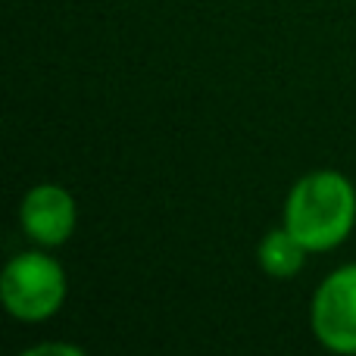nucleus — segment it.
Segmentation results:
<instances>
[{"label":"nucleus","instance_id":"obj_1","mask_svg":"<svg viewBox=\"0 0 356 356\" xmlns=\"http://www.w3.org/2000/svg\"><path fill=\"white\" fill-rule=\"evenodd\" d=\"M284 228L309 253H328L350 238L356 225V188L338 169H313L284 197Z\"/></svg>","mask_w":356,"mask_h":356},{"label":"nucleus","instance_id":"obj_2","mask_svg":"<svg viewBox=\"0 0 356 356\" xmlns=\"http://www.w3.org/2000/svg\"><path fill=\"white\" fill-rule=\"evenodd\" d=\"M66 269L44 250L16 253L0 275L3 309L19 322H47L66 303Z\"/></svg>","mask_w":356,"mask_h":356},{"label":"nucleus","instance_id":"obj_3","mask_svg":"<svg viewBox=\"0 0 356 356\" xmlns=\"http://www.w3.org/2000/svg\"><path fill=\"white\" fill-rule=\"evenodd\" d=\"M309 328L325 350L356 356V263L325 275L309 303Z\"/></svg>","mask_w":356,"mask_h":356},{"label":"nucleus","instance_id":"obj_4","mask_svg":"<svg viewBox=\"0 0 356 356\" xmlns=\"http://www.w3.org/2000/svg\"><path fill=\"white\" fill-rule=\"evenodd\" d=\"M19 225L25 238L38 247H60L75 234L79 225V203L72 191L54 181H41L25 191L19 203Z\"/></svg>","mask_w":356,"mask_h":356},{"label":"nucleus","instance_id":"obj_5","mask_svg":"<svg viewBox=\"0 0 356 356\" xmlns=\"http://www.w3.org/2000/svg\"><path fill=\"white\" fill-rule=\"evenodd\" d=\"M307 257H309V250L284 225L266 232L263 241H259V247H257L259 269H263L269 278H275V282L294 278L297 272L307 266Z\"/></svg>","mask_w":356,"mask_h":356},{"label":"nucleus","instance_id":"obj_6","mask_svg":"<svg viewBox=\"0 0 356 356\" xmlns=\"http://www.w3.org/2000/svg\"><path fill=\"white\" fill-rule=\"evenodd\" d=\"M41 353H63V356H81L85 350L75 344H41V347H31L29 356H41Z\"/></svg>","mask_w":356,"mask_h":356}]
</instances>
